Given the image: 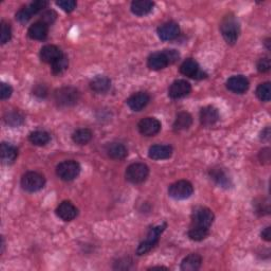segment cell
<instances>
[{"mask_svg": "<svg viewBox=\"0 0 271 271\" xmlns=\"http://www.w3.org/2000/svg\"><path fill=\"white\" fill-rule=\"evenodd\" d=\"M211 177L224 188H228L230 184V179L224 174V172L222 168H214L211 170Z\"/></svg>", "mask_w": 271, "mask_h": 271, "instance_id": "obj_31", "label": "cell"}, {"mask_svg": "<svg viewBox=\"0 0 271 271\" xmlns=\"http://www.w3.org/2000/svg\"><path fill=\"white\" fill-rule=\"evenodd\" d=\"M194 193L193 184L186 180H180L168 188V195L176 200H186Z\"/></svg>", "mask_w": 271, "mask_h": 271, "instance_id": "obj_8", "label": "cell"}, {"mask_svg": "<svg viewBox=\"0 0 271 271\" xmlns=\"http://www.w3.org/2000/svg\"><path fill=\"white\" fill-rule=\"evenodd\" d=\"M78 214V208L71 202H62L56 209V215L64 222L74 220V218H76Z\"/></svg>", "mask_w": 271, "mask_h": 271, "instance_id": "obj_16", "label": "cell"}, {"mask_svg": "<svg viewBox=\"0 0 271 271\" xmlns=\"http://www.w3.org/2000/svg\"><path fill=\"white\" fill-rule=\"evenodd\" d=\"M180 72L188 78H191L194 80H204L206 78L208 74L200 69L198 62L192 58H188L180 67Z\"/></svg>", "mask_w": 271, "mask_h": 271, "instance_id": "obj_10", "label": "cell"}, {"mask_svg": "<svg viewBox=\"0 0 271 271\" xmlns=\"http://www.w3.org/2000/svg\"><path fill=\"white\" fill-rule=\"evenodd\" d=\"M166 227H168V224L164 222V224L158 226V227L150 229L146 240L142 242L140 244V246L138 247L137 254L144 256V254H146L148 252H150L152 248H155L157 244L159 242L160 236H162V233L166 231Z\"/></svg>", "mask_w": 271, "mask_h": 271, "instance_id": "obj_2", "label": "cell"}, {"mask_svg": "<svg viewBox=\"0 0 271 271\" xmlns=\"http://www.w3.org/2000/svg\"><path fill=\"white\" fill-rule=\"evenodd\" d=\"M80 173V166L78 162L74 160L64 161L56 168V175L62 182H72L78 177Z\"/></svg>", "mask_w": 271, "mask_h": 271, "instance_id": "obj_5", "label": "cell"}, {"mask_svg": "<svg viewBox=\"0 0 271 271\" xmlns=\"http://www.w3.org/2000/svg\"><path fill=\"white\" fill-rule=\"evenodd\" d=\"M150 101V96L146 92H138L132 94L128 100V105L132 112H141Z\"/></svg>", "mask_w": 271, "mask_h": 271, "instance_id": "obj_17", "label": "cell"}, {"mask_svg": "<svg viewBox=\"0 0 271 271\" xmlns=\"http://www.w3.org/2000/svg\"><path fill=\"white\" fill-rule=\"evenodd\" d=\"M80 92L74 87H62L54 94V101L60 107H71L78 104Z\"/></svg>", "mask_w": 271, "mask_h": 271, "instance_id": "obj_3", "label": "cell"}, {"mask_svg": "<svg viewBox=\"0 0 271 271\" xmlns=\"http://www.w3.org/2000/svg\"><path fill=\"white\" fill-rule=\"evenodd\" d=\"M29 140L32 144H34V146H44L50 142L51 137L47 132L38 130V132H32L30 134Z\"/></svg>", "mask_w": 271, "mask_h": 271, "instance_id": "obj_29", "label": "cell"}, {"mask_svg": "<svg viewBox=\"0 0 271 271\" xmlns=\"http://www.w3.org/2000/svg\"><path fill=\"white\" fill-rule=\"evenodd\" d=\"M56 4L62 8V11H65L67 13L74 12L78 6L76 2H74V0H60V2H56Z\"/></svg>", "mask_w": 271, "mask_h": 271, "instance_id": "obj_36", "label": "cell"}, {"mask_svg": "<svg viewBox=\"0 0 271 271\" xmlns=\"http://www.w3.org/2000/svg\"><path fill=\"white\" fill-rule=\"evenodd\" d=\"M33 92L35 96H38L40 98H46L47 94H48V90L44 85H38V86H36Z\"/></svg>", "mask_w": 271, "mask_h": 271, "instance_id": "obj_40", "label": "cell"}, {"mask_svg": "<svg viewBox=\"0 0 271 271\" xmlns=\"http://www.w3.org/2000/svg\"><path fill=\"white\" fill-rule=\"evenodd\" d=\"M168 65H170L166 50L164 52L152 53L148 60V66L150 70L160 71L166 69Z\"/></svg>", "mask_w": 271, "mask_h": 271, "instance_id": "obj_13", "label": "cell"}, {"mask_svg": "<svg viewBox=\"0 0 271 271\" xmlns=\"http://www.w3.org/2000/svg\"><path fill=\"white\" fill-rule=\"evenodd\" d=\"M270 150L269 148H265L260 152V161H262V164H263V162H268L270 161Z\"/></svg>", "mask_w": 271, "mask_h": 271, "instance_id": "obj_41", "label": "cell"}, {"mask_svg": "<svg viewBox=\"0 0 271 271\" xmlns=\"http://www.w3.org/2000/svg\"><path fill=\"white\" fill-rule=\"evenodd\" d=\"M193 124L192 116L188 112H180L174 123V130L175 132H182L188 130Z\"/></svg>", "mask_w": 271, "mask_h": 271, "instance_id": "obj_27", "label": "cell"}, {"mask_svg": "<svg viewBox=\"0 0 271 271\" xmlns=\"http://www.w3.org/2000/svg\"><path fill=\"white\" fill-rule=\"evenodd\" d=\"M13 94V88L6 83L2 84V90H0V96H2V100H8L12 96Z\"/></svg>", "mask_w": 271, "mask_h": 271, "instance_id": "obj_38", "label": "cell"}, {"mask_svg": "<svg viewBox=\"0 0 271 271\" xmlns=\"http://www.w3.org/2000/svg\"><path fill=\"white\" fill-rule=\"evenodd\" d=\"M209 233H210V230H208V229L191 227V229H190L188 231V238L194 242H202L208 238Z\"/></svg>", "mask_w": 271, "mask_h": 271, "instance_id": "obj_32", "label": "cell"}, {"mask_svg": "<svg viewBox=\"0 0 271 271\" xmlns=\"http://www.w3.org/2000/svg\"><path fill=\"white\" fill-rule=\"evenodd\" d=\"M107 155L114 160H123L128 157V148L122 143H110L106 148Z\"/></svg>", "mask_w": 271, "mask_h": 271, "instance_id": "obj_25", "label": "cell"}, {"mask_svg": "<svg viewBox=\"0 0 271 271\" xmlns=\"http://www.w3.org/2000/svg\"><path fill=\"white\" fill-rule=\"evenodd\" d=\"M154 6H155V4L150 2V0H137V2L132 4L130 8L134 15L142 17L150 14L154 10Z\"/></svg>", "mask_w": 271, "mask_h": 271, "instance_id": "obj_24", "label": "cell"}, {"mask_svg": "<svg viewBox=\"0 0 271 271\" xmlns=\"http://www.w3.org/2000/svg\"><path fill=\"white\" fill-rule=\"evenodd\" d=\"M29 38L34 40H44L48 38L49 26L42 22H38L30 26Z\"/></svg>", "mask_w": 271, "mask_h": 271, "instance_id": "obj_19", "label": "cell"}, {"mask_svg": "<svg viewBox=\"0 0 271 271\" xmlns=\"http://www.w3.org/2000/svg\"><path fill=\"white\" fill-rule=\"evenodd\" d=\"M256 96L260 101L269 102L271 98V85L270 83L260 84L256 89Z\"/></svg>", "mask_w": 271, "mask_h": 271, "instance_id": "obj_34", "label": "cell"}, {"mask_svg": "<svg viewBox=\"0 0 271 271\" xmlns=\"http://www.w3.org/2000/svg\"><path fill=\"white\" fill-rule=\"evenodd\" d=\"M0 156H2V164L6 166L13 164L18 157V150L15 146L8 143H2L0 148Z\"/></svg>", "mask_w": 271, "mask_h": 271, "instance_id": "obj_22", "label": "cell"}, {"mask_svg": "<svg viewBox=\"0 0 271 271\" xmlns=\"http://www.w3.org/2000/svg\"><path fill=\"white\" fill-rule=\"evenodd\" d=\"M90 88H92V92H94L96 94H106L110 92V89L112 88V80L107 76H98L92 80V83H90Z\"/></svg>", "mask_w": 271, "mask_h": 271, "instance_id": "obj_23", "label": "cell"}, {"mask_svg": "<svg viewBox=\"0 0 271 271\" xmlns=\"http://www.w3.org/2000/svg\"><path fill=\"white\" fill-rule=\"evenodd\" d=\"M220 31L224 40L229 44H236L240 35V26L236 16H226L220 24Z\"/></svg>", "mask_w": 271, "mask_h": 271, "instance_id": "obj_1", "label": "cell"}, {"mask_svg": "<svg viewBox=\"0 0 271 271\" xmlns=\"http://www.w3.org/2000/svg\"><path fill=\"white\" fill-rule=\"evenodd\" d=\"M4 120H6V123L8 125L12 126V128H18V126L22 125L24 122V116L22 114H20V112H17L8 114Z\"/></svg>", "mask_w": 271, "mask_h": 271, "instance_id": "obj_33", "label": "cell"}, {"mask_svg": "<svg viewBox=\"0 0 271 271\" xmlns=\"http://www.w3.org/2000/svg\"><path fill=\"white\" fill-rule=\"evenodd\" d=\"M270 60L265 58H260L258 62V70L260 72V74H266L270 70Z\"/></svg>", "mask_w": 271, "mask_h": 271, "instance_id": "obj_39", "label": "cell"}, {"mask_svg": "<svg viewBox=\"0 0 271 271\" xmlns=\"http://www.w3.org/2000/svg\"><path fill=\"white\" fill-rule=\"evenodd\" d=\"M249 86V80L242 76H234L227 80V88L230 92L238 94L247 92Z\"/></svg>", "mask_w": 271, "mask_h": 271, "instance_id": "obj_15", "label": "cell"}, {"mask_svg": "<svg viewBox=\"0 0 271 271\" xmlns=\"http://www.w3.org/2000/svg\"><path fill=\"white\" fill-rule=\"evenodd\" d=\"M262 238H263L265 240L270 242L271 240V233H270V228H266L263 232H262Z\"/></svg>", "mask_w": 271, "mask_h": 271, "instance_id": "obj_42", "label": "cell"}, {"mask_svg": "<svg viewBox=\"0 0 271 271\" xmlns=\"http://www.w3.org/2000/svg\"><path fill=\"white\" fill-rule=\"evenodd\" d=\"M180 34V28L176 22H166L158 29V36L161 40L170 42L176 40Z\"/></svg>", "mask_w": 271, "mask_h": 271, "instance_id": "obj_14", "label": "cell"}, {"mask_svg": "<svg viewBox=\"0 0 271 271\" xmlns=\"http://www.w3.org/2000/svg\"><path fill=\"white\" fill-rule=\"evenodd\" d=\"M138 128L141 134L146 137H154L161 130V123L156 118H146L140 121Z\"/></svg>", "mask_w": 271, "mask_h": 271, "instance_id": "obj_12", "label": "cell"}, {"mask_svg": "<svg viewBox=\"0 0 271 271\" xmlns=\"http://www.w3.org/2000/svg\"><path fill=\"white\" fill-rule=\"evenodd\" d=\"M62 53L60 48L56 46H52V44H48V46H44L40 50V58L44 62H47V64H53L56 62L62 56Z\"/></svg>", "mask_w": 271, "mask_h": 271, "instance_id": "obj_20", "label": "cell"}, {"mask_svg": "<svg viewBox=\"0 0 271 271\" xmlns=\"http://www.w3.org/2000/svg\"><path fill=\"white\" fill-rule=\"evenodd\" d=\"M220 120V112L213 106H206L200 110V122L202 125L209 128V126L218 123Z\"/></svg>", "mask_w": 271, "mask_h": 271, "instance_id": "obj_18", "label": "cell"}, {"mask_svg": "<svg viewBox=\"0 0 271 271\" xmlns=\"http://www.w3.org/2000/svg\"><path fill=\"white\" fill-rule=\"evenodd\" d=\"M44 184H46V179L42 174L36 173V172H29L22 178V186L24 191L29 193L40 191Z\"/></svg>", "mask_w": 271, "mask_h": 271, "instance_id": "obj_6", "label": "cell"}, {"mask_svg": "<svg viewBox=\"0 0 271 271\" xmlns=\"http://www.w3.org/2000/svg\"><path fill=\"white\" fill-rule=\"evenodd\" d=\"M173 152L170 146H154L148 150V156L152 160H166L172 157Z\"/></svg>", "mask_w": 271, "mask_h": 271, "instance_id": "obj_21", "label": "cell"}, {"mask_svg": "<svg viewBox=\"0 0 271 271\" xmlns=\"http://www.w3.org/2000/svg\"><path fill=\"white\" fill-rule=\"evenodd\" d=\"M12 38V28L11 26L6 22H2V31H0V42L2 44H6Z\"/></svg>", "mask_w": 271, "mask_h": 271, "instance_id": "obj_35", "label": "cell"}, {"mask_svg": "<svg viewBox=\"0 0 271 271\" xmlns=\"http://www.w3.org/2000/svg\"><path fill=\"white\" fill-rule=\"evenodd\" d=\"M56 18H58V14L56 12H54V11H46V12L42 13L40 22L50 26L56 20Z\"/></svg>", "mask_w": 271, "mask_h": 271, "instance_id": "obj_37", "label": "cell"}, {"mask_svg": "<svg viewBox=\"0 0 271 271\" xmlns=\"http://www.w3.org/2000/svg\"><path fill=\"white\" fill-rule=\"evenodd\" d=\"M92 132L88 128H82L76 130L74 134H72V140L78 146H86L90 141L92 140Z\"/></svg>", "mask_w": 271, "mask_h": 271, "instance_id": "obj_28", "label": "cell"}, {"mask_svg": "<svg viewBox=\"0 0 271 271\" xmlns=\"http://www.w3.org/2000/svg\"><path fill=\"white\" fill-rule=\"evenodd\" d=\"M192 92V86L184 80H178L170 85L168 89V96L173 100H179L188 96Z\"/></svg>", "mask_w": 271, "mask_h": 271, "instance_id": "obj_11", "label": "cell"}, {"mask_svg": "<svg viewBox=\"0 0 271 271\" xmlns=\"http://www.w3.org/2000/svg\"><path fill=\"white\" fill-rule=\"evenodd\" d=\"M69 67V60L68 58L65 56V54H62V56L52 64V72L54 74H64V72L68 69Z\"/></svg>", "mask_w": 271, "mask_h": 271, "instance_id": "obj_30", "label": "cell"}, {"mask_svg": "<svg viewBox=\"0 0 271 271\" xmlns=\"http://www.w3.org/2000/svg\"><path fill=\"white\" fill-rule=\"evenodd\" d=\"M49 2H44V0H38V2H33L29 6L22 8V10L16 14V20L20 24H26L31 18L38 14L40 12L44 11V8L48 6Z\"/></svg>", "mask_w": 271, "mask_h": 271, "instance_id": "obj_9", "label": "cell"}, {"mask_svg": "<svg viewBox=\"0 0 271 271\" xmlns=\"http://www.w3.org/2000/svg\"><path fill=\"white\" fill-rule=\"evenodd\" d=\"M215 220L214 213L204 206H200L194 210L192 215V226L191 227H197L210 230Z\"/></svg>", "mask_w": 271, "mask_h": 271, "instance_id": "obj_4", "label": "cell"}, {"mask_svg": "<svg viewBox=\"0 0 271 271\" xmlns=\"http://www.w3.org/2000/svg\"><path fill=\"white\" fill-rule=\"evenodd\" d=\"M202 264V258L200 254H190L182 263V270L184 271H196L200 270Z\"/></svg>", "mask_w": 271, "mask_h": 271, "instance_id": "obj_26", "label": "cell"}, {"mask_svg": "<svg viewBox=\"0 0 271 271\" xmlns=\"http://www.w3.org/2000/svg\"><path fill=\"white\" fill-rule=\"evenodd\" d=\"M260 138L264 139V140H269V138H270V130H269V128H267L265 130H263Z\"/></svg>", "mask_w": 271, "mask_h": 271, "instance_id": "obj_43", "label": "cell"}, {"mask_svg": "<svg viewBox=\"0 0 271 271\" xmlns=\"http://www.w3.org/2000/svg\"><path fill=\"white\" fill-rule=\"evenodd\" d=\"M150 175V168L144 164H134L126 170V179L132 184H140L146 182Z\"/></svg>", "mask_w": 271, "mask_h": 271, "instance_id": "obj_7", "label": "cell"}]
</instances>
